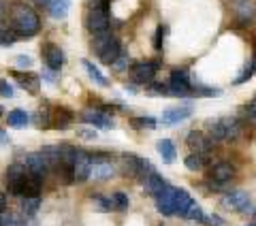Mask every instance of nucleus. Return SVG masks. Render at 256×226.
Returning <instances> with one entry per match:
<instances>
[{
  "label": "nucleus",
  "mask_w": 256,
  "mask_h": 226,
  "mask_svg": "<svg viewBox=\"0 0 256 226\" xmlns=\"http://www.w3.org/2000/svg\"><path fill=\"white\" fill-rule=\"evenodd\" d=\"M11 22H13V32H18L22 38H30L41 28V20H38L36 11L30 9L28 4H15Z\"/></svg>",
  "instance_id": "f257e3e1"
},
{
  "label": "nucleus",
  "mask_w": 256,
  "mask_h": 226,
  "mask_svg": "<svg viewBox=\"0 0 256 226\" xmlns=\"http://www.w3.org/2000/svg\"><path fill=\"white\" fill-rule=\"evenodd\" d=\"M109 9H107V0H94L90 11L86 15V26L94 36L107 34L109 32Z\"/></svg>",
  "instance_id": "f03ea898"
},
{
  "label": "nucleus",
  "mask_w": 256,
  "mask_h": 226,
  "mask_svg": "<svg viewBox=\"0 0 256 226\" xmlns=\"http://www.w3.org/2000/svg\"><path fill=\"white\" fill-rule=\"evenodd\" d=\"M94 52L98 54V58L102 64H114L122 58V45H120V38L114 34H100V36H94Z\"/></svg>",
  "instance_id": "7ed1b4c3"
},
{
  "label": "nucleus",
  "mask_w": 256,
  "mask_h": 226,
  "mask_svg": "<svg viewBox=\"0 0 256 226\" xmlns=\"http://www.w3.org/2000/svg\"><path fill=\"white\" fill-rule=\"evenodd\" d=\"M26 180H28V168H26V164H20V162L11 164L4 173L6 188H9L11 194H18V196H20V190H22V186Z\"/></svg>",
  "instance_id": "20e7f679"
},
{
  "label": "nucleus",
  "mask_w": 256,
  "mask_h": 226,
  "mask_svg": "<svg viewBox=\"0 0 256 226\" xmlns=\"http://www.w3.org/2000/svg\"><path fill=\"white\" fill-rule=\"evenodd\" d=\"M160 64L156 60H146V62H134L132 68H130V75L137 84H150L154 75L158 72Z\"/></svg>",
  "instance_id": "39448f33"
},
{
  "label": "nucleus",
  "mask_w": 256,
  "mask_h": 226,
  "mask_svg": "<svg viewBox=\"0 0 256 226\" xmlns=\"http://www.w3.org/2000/svg\"><path fill=\"white\" fill-rule=\"evenodd\" d=\"M92 156L84 150H77V158H75V164H73V175H75V182H88L92 177Z\"/></svg>",
  "instance_id": "423d86ee"
},
{
  "label": "nucleus",
  "mask_w": 256,
  "mask_h": 226,
  "mask_svg": "<svg viewBox=\"0 0 256 226\" xmlns=\"http://www.w3.org/2000/svg\"><path fill=\"white\" fill-rule=\"evenodd\" d=\"M186 143H188V148H190L192 154H203V156H205V154H210V150L214 148V141H212L207 134L198 132V130L188 132Z\"/></svg>",
  "instance_id": "0eeeda50"
},
{
  "label": "nucleus",
  "mask_w": 256,
  "mask_h": 226,
  "mask_svg": "<svg viewBox=\"0 0 256 226\" xmlns=\"http://www.w3.org/2000/svg\"><path fill=\"white\" fill-rule=\"evenodd\" d=\"M220 203H222V207H226V209H235V212L246 214L248 209H250V196H248L244 190H233L230 194L222 196Z\"/></svg>",
  "instance_id": "6e6552de"
},
{
  "label": "nucleus",
  "mask_w": 256,
  "mask_h": 226,
  "mask_svg": "<svg viewBox=\"0 0 256 226\" xmlns=\"http://www.w3.org/2000/svg\"><path fill=\"white\" fill-rule=\"evenodd\" d=\"M235 177V166L230 162H216L210 168V180L214 186H224L226 182H230Z\"/></svg>",
  "instance_id": "1a4fd4ad"
},
{
  "label": "nucleus",
  "mask_w": 256,
  "mask_h": 226,
  "mask_svg": "<svg viewBox=\"0 0 256 226\" xmlns=\"http://www.w3.org/2000/svg\"><path fill=\"white\" fill-rule=\"evenodd\" d=\"M43 60L47 64V68L58 72L62 68V64H64V54L56 43H45L43 45Z\"/></svg>",
  "instance_id": "9d476101"
},
{
  "label": "nucleus",
  "mask_w": 256,
  "mask_h": 226,
  "mask_svg": "<svg viewBox=\"0 0 256 226\" xmlns=\"http://www.w3.org/2000/svg\"><path fill=\"white\" fill-rule=\"evenodd\" d=\"M175 192H178V188H173V186H166V188L156 196V207H158L160 214L175 216Z\"/></svg>",
  "instance_id": "9b49d317"
},
{
  "label": "nucleus",
  "mask_w": 256,
  "mask_h": 226,
  "mask_svg": "<svg viewBox=\"0 0 256 226\" xmlns=\"http://www.w3.org/2000/svg\"><path fill=\"white\" fill-rule=\"evenodd\" d=\"M82 120L86 124H92L94 128H114V120H111L105 111H100V109H88L84 111V116Z\"/></svg>",
  "instance_id": "f8f14e48"
},
{
  "label": "nucleus",
  "mask_w": 256,
  "mask_h": 226,
  "mask_svg": "<svg viewBox=\"0 0 256 226\" xmlns=\"http://www.w3.org/2000/svg\"><path fill=\"white\" fill-rule=\"evenodd\" d=\"M192 116V107L190 104H180V107H171V109H166L162 113V124L166 126H173V124H178V122H184L186 118Z\"/></svg>",
  "instance_id": "ddd939ff"
},
{
  "label": "nucleus",
  "mask_w": 256,
  "mask_h": 226,
  "mask_svg": "<svg viewBox=\"0 0 256 226\" xmlns=\"http://www.w3.org/2000/svg\"><path fill=\"white\" fill-rule=\"evenodd\" d=\"M143 164H146V160L139 158L137 154H124L122 156V173L124 175H130V177L139 175Z\"/></svg>",
  "instance_id": "4468645a"
},
{
  "label": "nucleus",
  "mask_w": 256,
  "mask_h": 226,
  "mask_svg": "<svg viewBox=\"0 0 256 226\" xmlns=\"http://www.w3.org/2000/svg\"><path fill=\"white\" fill-rule=\"evenodd\" d=\"M26 168H28L30 173L38 175L41 180L47 175V171H50V166L45 164V160H43V156H41V152H36V154H28V156H26Z\"/></svg>",
  "instance_id": "2eb2a0df"
},
{
  "label": "nucleus",
  "mask_w": 256,
  "mask_h": 226,
  "mask_svg": "<svg viewBox=\"0 0 256 226\" xmlns=\"http://www.w3.org/2000/svg\"><path fill=\"white\" fill-rule=\"evenodd\" d=\"M143 186H146L148 194H152V196H158L160 192H162V190H164L169 184H166V182L162 180V175H158L156 171H152V173L148 175V180L143 182Z\"/></svg>",
  "instance_id": "dca6fc26"
},
{
  "label": "nucleus",
  "mask_w": 256,
  "mask_h": 226,
  "mask_svg": "<svg viewBox=\"0 0 256 226\" xmlns=\"http://www.w3.org/2000/svg\"><path fill=\"white\" fill-rule=\"evenodd\" d=\"M6 122H9V126L15 128V130H24V128L30 124V118L24 109H13V111H9V116H6Z\"/></svg>",
  "instance_id": "f3484780"
},
{
  "label": "nucleus",
  "mask_w": 256,
  "mask_h": 226,
  "mask_svg": "<svg viewBox=\"0 0 256 226\" xmlns=\"http://www.w3.org/2000/svg\"><path fill=\"white\" fill-rule=\"evenodd\" d=\"M41 156L45 160V164L50 168H58L62 164V154H60V148L56 145H47V148L41 150Z\"/></svg>",
  "instance_id": "a211bd4d"
},
{
  "label": "nucleus",
  "mask_w": 256,
  "mask_h": 226,
  "mask_svg": "<svg viewBox=\"0 0 256 226\" xmlns=\"http://www.w3.org/2000/svg\"><path fill=\"white\" fill-rule=\"evenodd\" d=\"M156 148H158V154H160V158H162V162H166V164L175 162L178 150H175V145H173L169 139H160Z\"/></svg>",
  "instance_id": "6ab92c4d"
},
{
  "label": "nucleus",
  "mask_w": 256,
  "mask_h": 226,
  "mask_svg": "<svg viewBox=\"0 0 256 226\" xmlns=\"http://www.w3.org/2000/svg\"><path fill=\"white\" fill-rule=\"evenodd\" d=\"M73 120H75V113L73 111L66 109V107H58V109H56V118H54L56 124L54 126L58 128V130H66Z\"/></svg>",
  "instance_id": "aec40b11"
},
{
  "label": "nucleus",
  "mask_w": 256,
  "mask_h": 226,
  "mask_svg": "<svg viewBox=\"0 0 256 226\" xmlns=\"http://www.w3.org/2000/svg\"><path fill=\"white\" fill-rule=\"evenodd\" d=\"M194 203V200L190 198V194L184 188H178V192H175V214L178 216H182L184 218V214L188 212V207Z\"/></svg>",
  "instance_id": "412c9836"
},
{
  "label": "nucleus",
  "mask_w": 256,
  "mask_h": 226,
  "mask_svg": "<svg viewBox=\"0 0 256 226\" xmlns=\"http://www.w3.org/2000/svg\"><path fill=\"white\" fill-rule=\"evenodd\" d=\"M13 77L20 82V86L28 88L30 92H36L38 90V84H41V79L36 75H32V72H20V70H13Z\"/></svg>",
  "instance_id": "4be33fe9"
},
{
  "label": "nucleus",
  "mask_w": 256,
  "mask_h": 226,
  "mask_svg": "<svg viewBox=\"0 0 256 226\" xmlns=\"http://www.w3.org/2000/svg\"><path fill=\"white\" fill-rule=\"evenodd\" d=\"M111 175H114V166L109 162H94V166H92V180L94 182H105Z\"/></svg>",
  "instance_id": "5701e85b"
},
{
  "label": "nucleus",
  "mask_w": 256,
  "mask_h": 226,
  "mask_svg": "<svg viewBox=\"0 0 256 226\" xmlns=\"http://www.w3.org/2000/svg\"><path fill=\"white\" fill-rule=\"evenodd\" d=\"M222 122H224V130H226V141H237L239 134H242V126H239V122L233 118H222Z\"/></svg>",
  "instance_id": "b1692460"
},
{
  "label": "nucleus",
  "mask_w": 256,
  "mask_h": 226,
  "mask_svg": "<svg viewBox=\"0 0 256 226\" xmlns=\"http://www.w3.org/2000/svg\"><path fill=\"white\" fill-rule=\"evenodd\" d=\"M82 64H84V68L88 70V77H90L94 84H98V86H107V84H109V82H107V77H105V75H100V70L96 68L90 60H82Z\"/></svg>",
  "instance_id": "393cba45"
},
{
  "label": "nucleus",
  "mask_w": 256,
  "mask_h": 226,
  "mask_svg": "<svg viewBox=\"0 0 256 226\" xmlns=\"http://www.w3.org/2000/svg\"><path fill=\"white\" fill-rule=\"evenodd\" d=\"M68 6H70L68 0H54V2L50 4V13H52V18H56V20L66 18Z\"/></svg>",
  "instance_id": "a878e982"
},
{
  "label": "nucleus",
  "mask_w": 256,
  "mask_h": 226,
  "mask_svg": "<svg viewBox=\"0 0 256 226\" xmlns=\"http://www.w3.org/2000/svg\"><path fill=\"white\" fill-rule=\"evenodd\" d=\"M184 164H186V168H190V171H201L205 166V156L203 154H190V156H186V160H184Z\"/></svg>",
  "instance_id": "bb28decb"
},
{
  "label": "nucleus",
  "mask_w": 256,
  "mask_h": 226,
  "mask_svg": "<svg viewBox=\"0 0 256 226\" xmlns=\"http://www.w3.org/2000/svg\"><path fill=\"white\" fill-rule=\"evenodd\" d=\"M184 218H186V220H194V222H207V218H205V214H203V209L198 207L196 203H192V205L188 207V212L184 214Z\"/></svg>",
  "instance_id": "cd10ccee"
},
{
  "label": "nucleus",
  "mask_w": 256,
  "mask_h": 226,
  "mask_svg": "<svg viewBox=\"0 0 256 226\" xmlns=\"http://www.w3.org/2000/svg\"><path fill=\"white\" fill-rule=\"evenodd\" d=\"M171 84L190 86V72H188V68H173V72H171Z\"/></svg>",
  "instance_id": "c85d7f7f"
},
{
  "label": "nucleus",
  "mask_w": 256,
  "mask_h": 226,
  "mask_svg": "<svg viewBox=\"0 0 256 226\" xmlns=\"http://www.w3.org/2000/svg\"><path fill=\"white\" fill-rule=\"evenodd\" d=\"M38 205H41V200H38V196H32V198H24L22 200V209L26 216H34L38 212Z\"/></svg>",
  "instance_id": "c756f323"
},
{
  "label": "nucleus",
  "mask_w": 256,
  "mask_h": 226,
  "mask_svg": "<svg viewBox=\"0 0 256 226\" xmlns=\"http://www.w3.org/2000/svg\"><path fill=\"white\" fill-rule=\"evenodd\" d=\"M164 34H166V26H158L156 28V34H154V50L156 52H162V47H164Z\"/></svg>",
  "instance_id": "7c9ffc66"
},
{
  "label": "nucleus",
  "mask_w": 256,
  "mask_h": 226,
  "mask_svg": "<svg viewBox=\"0 0 256 226\" xmlns=\"http://www.w3.org/2000/svg\"><path fill=\"white\" fill-rule=\"evenodd\" d=\"M111 203H114V209H128V196L124 192H114Z\"/></svg>",
  "instance_id": "2f4dec72"
},
{
  "label": "nucleus",
  "mask_w": 256,
  "mask_h": 226,
  "mask_svg": "<svg viewBox=\"0 0 256 226\" xmlns=\"http://www.w3.org/2000/svg\"><path fill=\"white\" fill-rule=\"evenodd\" d=\"M254 72H256V64H254V62H250V64L246 66V70L242 72V77H237V79H235V86L246 84L248 79H252V77H254Z\"/></svg>",
  "instance_id": "473e14b6"
},
{
  "label": "nucleus",
  "mask_w": 256,
  "mask_h": 226,
  "mask_svg": "<svg viewBox=\"0 0 256 226\" xmlns=\"http://www.w3.org/2000/svg\"><path fill=\"white\" fill-rule=\"evenodd\" d=\"M148 94L150 96H169V86H164V84H152L148 88Z\"/></svg>",
  "instance_id": "72a5a7b5"
},
{
  "label": "nucleus",
  "mask_w": 256,
  "mask_h": 226,
  "mask_svg": "<svg viewBox=\"0 0 256 226\" xmlns=\"http://www.w3.org/2000/svg\"><path fill=\"white\" fill-rule=\"evenodd\" d=\"M94 205H96V209H98V212H109V209H114V203H111V198H102V196H98V194L94 196Z\"/></svg>",
  "instance_id": "f704fd0d"
},
{
  "label": "nucleus",
  "mask_w": 256,
  "mask_h": 226,
  "mask_svg": "<svg viewBox=\"0 0 256 226\" xmlns=\"http://www.w3.org/2000/svg\"><path fill=\"white\" fill-rule=\"evenodd\" d=\"M132 124L137 126V128H156L158 122H156L154 118H150V116H148V118H134V120H132Z\"/></svg>",
  "instance_id": "c9c22d12"
},
{
  "label": "nucleus",
  "mask_w": 256,
  "mask_h": 226,
  "mask_svg": "<svg viewBox=\"0 0 256 226\" xmlns=\"http://www.w3.org/2000/svg\"><path fill=\"white\" fill-rule=\"evenodd\" d=\"M15 41H18V32H2L0 34V45H4V47L13 45Z\"/></svg>",
  "instance_id": "e433bc0d"
},
{
  "label": "nucleus",
  "mask_w": 256,
  "mask_h": 226,
  "mask_svg": "<svg viewBox=\"0 0 256 226\" xmlns=\"http://www.w3.org/2000/svg\"><path fill=\"white\" fill-rule=\"evenodd\" d=\"M244 113H246V118L248 120H252V122H256V96L246 104V109H244Z\"/></svg>",
  "instance_id": "4c0bfd02"
},
{
  "label": "nucleus",
  "mask_w": 256,
  "mask_h": 226,
  "mask_svg": "<svg viewBox=\"0 0 256 226\" xmlns=\"http://www.w3.org/2000/svg\"><path fill=\"white\" fill-rule=\"evenodd\" d=\"M0 96H4V98H11L13 96V88L9 86V82H0Z\"/></svg>",
  "instance_id": "58836bf2"
},
{
  "label": "nucleus",
  "mask_w": 256,
  "mask_h": 226,
  "mask_svg": "<svg viewBox=\"0 0 256 226\" xmlns=\"http://www.w3.org/2000/svg\"><path fill=\"white\" fill-rule=\"evenodd\" d=\"M77 134L82 136V139H86V141H92V139H96V132H94V130H88V128H79Z\"/></svg>",
  "instance_id": "ea45409f"
},
{
  "label": "nucleus",
  "mask_w": 256,
  "mask_h": 226,
  "mask_svg": "<svg viewBox=\"0 0 256 226\" xmlns=\"http://www.w3.org/2000/svg\"><path fill=\"white\" fill-rule=\"evenodd\" d=\"M15 62H18V66H26V68L32 66V60L28 58V56H18V58H15Z\"/></svg>",
  "instance_id": "a19ab883"
},
{
  "label": "nucleus",
  "mask_w": 256,
  "mask_h": 226,
  "mask_svg": "<svg viewBox=\"0 0 256 226\" xmlns=\"http://www.w3.org/2000/svg\"><path fill=\"white\" fill-rule=\"evenodd\" d=\"M114 66H116L118 70H124V68L128 66V60H126V56H124V54H122V58H120V60L114 64Z\"/></svg>",
  "instance_id": "79ce46f5"
},
{
  "label": "nucleus",
  "mask_w": 256,
  "mask_h": 226,
  "mask_svg": "<svg viewBox=\"0 0 256 226\" xmlns=\"http://www.w3.org/2000/svg\"><path fill=\"white\" fill-rule=\"evenodd\" d=\"M6 143H9V134L4 130H0V145H6Z\"/></svg>",
  "instance_id": "37998d69"
},
{
  "label": "nucleus",
  "mask_w": 256,
  "mask_h": 226,
  "mask_svg": "<svg viewBox=\"0 0 256 226\" xmlns=\"http://www.w3.org/2000/svg\"><path fill=\"white\" fill-rule=\"evenodd\" d=\"M4 207H6V196L0 192V212H4Z\"/></svg>",
  "instance_id": "c03bdc74"
},
{
  "label": "nucleus",
  "mask_w": 256,
  "mask_h": 226,
  "mask_svg": "<svg viewBox=\"0 0 256 226\" xmlns=\"http://www.w3.org/2000/svg\"><path fill=\"white\" fill-rule=\"evenodd\" d=\"M212 222H216V226H222V220L218 216H212Z\"/></svg>",
  "instance_id": "a18cd8bd"
},
{
  "label": "nucleus",
  "mask_w": 256,
  "mask_h": 226,
  "mask_svg": "<svg viewBox=\"0 0 256 226\" xmlns=\"http://www.w3.org/2000/svg\"><path fill=\"white\" fill-rule=\"evenodd\" d=\"M235 2H239V4H242V2H246V0H235Z\"/></svg>",
  "instance_id": "49530a36"
},
{
  "label": "nucleus",
  "mask_w": 256,
  "mask_h": 226,
  "mask_svg": "<svg viewBox=\"0 0 256 226\" xmlns=\"http://www.w3.org/2000/svg\"><path fill=\"white\" fill-rule=\"evenodd\" d=\"M254 226H256V214H254Z\"/></svg>",
  "instance_id": "de8ad7c7"
},
{
  "label": "nucleus",
  "mask_w": 256,
  "mask_h": 226,
  "mask_svg": "<svg viewBox=\"0 0 256 226\" xmlns=\"http://www.w3.org/2000/svg\"><path fill=\"white\" fill-rule=\"evenodd\" d=\"M0 118H2V109H0Z\"/></svg>",
  "instance_id": "09e8293b"
},
{
  "label": "nucleus",
  "mask_w": 256,
  "mask_h": 226,
  "mask_svg": "<svg viewBox=\"0 0 256 226\" xmlns=\"http://www.w3.org/2000/svg\"><path fill=\"white\" fill-rule=\"evenodd\" d=\"M250 226H254V224H250Z\"/></svg>",
  "instance_id": "8fccbe9b"
},
{
  "label": "nucleus",
  "mask_w": 256,
  "mask_h": 226,
  "mask_svg": "<svg viewBox=\"0 0 256 226\" xmlns=\"http://www.w3.org/2000/svg\"><path fill=\"white\" fill-rule=\"evenodd\" d=\"M0 222H2V220H0Z\"/></svg>",
  "instance_id": "3c124183"
}]
</instances>
